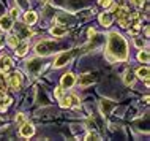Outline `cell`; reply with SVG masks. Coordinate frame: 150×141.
I'll list each match as a JSON object with an SVG mask.
<instances>
[{
	"label": "cell",
	"mask_w": 150,
	"mask_h": 141,
	"mask_svg": "<svg viewBox=\"0 0 150 141\" xmlns=\"http://www.w3.org/2000/svg\"><path fill=\"white\" fill-rule=\"evenodd\" d=\"M108 56L111 60H127L128 59V45L125 38L117 32L108 35Z\"/></svg>",
	"instance_id": "obj_1"
},
{
	"label": "cell",
	"mask_w": 150,
	"mask_h": 141,
	"mask_svg": "<svg viewBox=\"0 0 150 141\" xmlns=\"http://www.w3.org/2000/svg\"><path fill=\"white\" fill-rule=\"evenodd\" d=\"M59 48H60L59 43L49 41V40H44V41L38 43V45L35 46V51H36V54H38V56H49V54H52V52L57 51Z\"/></svg>",
	"instance_id": "obj_2"
},
{
	"label": "cell",
	"mask_w": 150,
	"mask_h": 141,
	"mask_svg": "<svg viewBox=\"0 0 150 141\" xmlns=\"http://www.w3.org/2000/svg\"><path fill=\"white\" fill-rule=\"evenodd\" d=\"M25 68H27V71H29V73L38 75L40 71H41V68H43V60L40 59V57L30 59L29 62H25Z\"/></svg>",
	"instance_id": "obj_3"
},
{
	"label": "cell",
	"mask_w": 150,
	"mask_h": 141,
	"mask_svg": "<svg viewBox=\"0 0 150 141\" xmlns=\"http://www.w3.org/2000/svg\"><path fill=\"white\" fill-rule=\"evenodd\" d=\"M115 106H117V103L114 102V100H111V98H103L100 102V110H101V114L103 116H109L111 111L114 110Z\"/></svg>",
	"instance_id": "obj_4"
},
{
	"label": "cell",
	"mask_w": 150,
	"mask_h": 141,
	"mask_svg": "<svg viewBox=\"0 0 150 141\" xmlns=\"http://www.w3.org/2000/svg\"><path fill=\"white\" fill-rule=\"evenodd\" d=\"M22 84V75L19 73V71H13V73H10L8 76V86L11 87V89H19Z\"/></svg>",
	"instance_id": "obj_5"
},
{
	"label": "cell",
	"mask_w": 150,
	"mask_h": 141,
	"mask_svg": "<svg viewBox=\"0 0 150 141\" xmlns=\"http://www.w3.org/2000/svg\"><path fill=\"white\" fill-rule=\"evenodd\" d=\"M71 57H73V51H65V52H62V54H60L59 57L55 59L54 67H55V68H62L63 65H67V63L70 62Z\"/></svg>",
	"instance_id": "obj_6"
},
{
	"label": "cell",
	"mask_w": 150,
	"mask_h": 141,
	"mask_svg": "<svg viewBox=\"0 0 150 141\" xmlns=\"http://www.w3.org/2000/svg\"><path fill=\"white\" fill-rule=\"evenodd\" d=\"M60 106L62 108H71V106H79V98L76 95L70 97H62L60 98Z\"/></svg>",
	"instance_id": "obj_7"
},
{
	"label": "cell",
	"mask_w": 150,
	"mask_h": 141,
	"mask_svg": "<svg viewBox=\"0 0 150 141\" xmlns=\"http://www.w3.org/2000/svg\"><path fill=\"white\" fill-rule=\"evenodd\" d=\"M11 68H13V60L8 57V56H2L0 57V71L3 75H6L8 71H11Z\"/></svg>",
	"instance_id": "obj_8"
},
{
	"label": "cell",
	"mask_w": 150,
	"mask_h": 141,
	"mask_svg": "<svg viewBox=\"0 0 150 141\" xmlns=\"http://www.w3.org/2000/svg\"><path fill=\"white\" fill-rule=\"evenodd\" d=\"M11 27H13V18L8 14L0 16V30L8 32V30H11Z\"/></svg>",
	"instance_id": "obj_9"
},
{
	"label": "cell",
	"mask_w": 150,
	"mask_h": 141,
	"mask_svg": "<svg viewBox=\"0 0 150 141\" xmlns=\"http://www.w3.org/2000/svg\"><path fill=\"white\" fill-rule=\"evenodd\" d=\"M74 83H76V78H74V75H73V73L63 75L62 76V81H60V84H62L63 89H71V87L74 86Z\"/></svg>",
	"instance_id": "obj_10"
},
{
	"label": "cell",
	"mask_w": 150,
	"mask_h": 141,
	"mask_svg": "<svg viewBox=\"0 0 150 141\" xmlns=\"http://www.w3.org/2000/svg\"><path fill=\"white\" fill-rule=\"evenodd\" d=\"M19 133H21V136H24V138H30V136H33V133H35V127L29 122H24L21 125Z\"/></svg>",
	"instance_id": "obj_11"
},
{
	"label": "cell",
	"mask_w": 150,
	"mask_h": 141,
	"mask_svg": "<svg viewBox=\"0 0 150 141\" xmlns=\"http://www.w3.org/2000/svg\"><path fill=\"white\" fill-rule=\"evenodd\" d=\"M14 52H16V56H19V57H22V56H25V52L29 51V41H19L18 45H16L14 48Z\"/></svg>",
	"instance_id": "obj_12"
},
{
	"label": "cell",
	"mask_w": 150,
	"mask_h": 141,
	"mask_svg": "<svg viewBox=\"0 0 150 141\" xmlns=\"http://www.w3.org/2000/svg\"><path fill=\"white\" fill-rule=\"evenodd\" d=\"M90 38H92L90 43H88V45L84 48V49H90V48H92V49H95L96 46H100L101 43L104 41V37H103V35H95V33H93V35H90Z\"/></svg>",
	"instance_id": "obj_13"
},
{
	"label": "cell",
	"mask_w": 150,
	"mask_h": 141,
	"mask_svg": "<svg viewBox=\"0 0 150 141\" xmlns=\"http://www.w3.org/2000/svg\"><path fill=\"white\" fill-rule=\"evenodd\" d=\"M65 6L70 11H76V10H79V8L84 6V0H67V2H65Z\"/></svg>",
	"instance_id": "obj_14"
},
{
	"label": "cell",
	"mask_w": 150,
	"mask_h": 141,
	"mask_svg": "<svg viewBox=\"0 0 150 141\" xmlns=\"http://www.w3.org/2000/svg\"><path fill=\"white\" fill-rule=\"evenodd\" d=\"M112 21H114V16H112L111 11H104V13L100 16V22L103 24L104 27H109L112 24Z\"/></svg>",
	"instance_id": "obj_15"
},
{
	"label": "cell",
	"mask_w": 150,
	"mask_h": 141,
	"mask_svg": "<svg viewBox=\"0 0 150 141\" xmlns=\"http://www.w3.org/2000/svg\"><path fill=\"white\" fill-rule=\"evenodd\" d=\"M95 81V78L90 75V73H86V75H82V76H79V86H82V87H87V86H90V84Z\"/></svg>",
	"instance_id": "obj_16"
},
{
	"label": "cell",
	"mask_w": 150,
	"mask_h": 141,
	"mask_svg": "<svg viewBox=\"0 0 150 141\" xmlns=\"http://www.w3.org/2000/svg\"><path fill=\"white\" fill-rule=\"evenodd\" d=\"M51 33L54 35L55 38H60V37H65V35H67V29L59 24V26H54V27L51 29Z\"/></svg>",
	"instance_id": "obj_17"
},
{
	"label": "cell",
	"mask_w": 150,
	"mask_h": 141,
	"mask_svg": "<svg viewBox=\"0 0 150 141\" xmlns=\"http://www.w3.org/2000/svg\"><path fill=\"white\" fill-rule=\"evenodd\" d=\"M136 76L145 81V86H149V67H141L136 71Z\"/></svg>",
	"instance_id": "obj_18"
},
{
	"label": "cell",
	"mask_w": 150,
	"mask_h": 141,
	"mask_svg": "<svg viewBox=\"0 0 150 141\" xmlns=\"http://www.w3.org/2000/svg\"><path fill=\"white\" fill-rule=\"evenodd\" d=\"M36 19H38V16H36L35 11H27V13L24 14V22H25L27 26H32V24H35Z\"/></svg>",
	"instance_id": "obj_19"
},
{
	"label": "cell",
	"mask_w": 150,
	"mask_h": 141,
	"mask_svg": "<svg viewBox=\"0 0 150 141\" xmlns=\"http://www.w3.org/2000/svg\"><path fill=\"white\" fill-rule=\"evenodd\" d=\"M18 29H19V37L21 38H30L32 35H33V32H32L27 26H19Z\"/></svg>",
	"instance_id": "obj_20"
},
{
	"label": "cell",
	"mask_w": 150,
	"mask_h": 141,
	"mask_svg": "<svg viewBox=\"0 0 150 141\" xmlns=\"http://www.w3.org/2000/svg\"><path fill=\"white\" fill-rule=\"evenodd\" d=\"M134 79H136V75L133 73L131 70H128L127 73H125V76H123V81H125V84H127V86H131V84L134 83Z\"/></svg>",
	"instance_id": "obj_21"
},
{
	"label": "cell",
	"mask_w": 150,
	"mask_h": 141,
	"mask_svg": "<svg viewBox=\"0 0 150 141\" xmlns=\"http://www.w3.org/2000/svg\"><path fill=\"white\" fill-rule=\"evenodd\" d=\"M137 59H139L141 62L147 63V62H149V59H150V54H149V51H142V49H141V51H139V54H137Z\"/></svg>",
	"instance_id": "obj_22"
},
{
	"label": "cell",
	"mask_w": 150,
	"mask_h": 141,
	"mask_svg": "<svg viewBox=\"0 0 150 141\" xmlns=\"http://www.w3.org/2000/svg\"><path fill=\"white\" fill-rule=\"evenodd\" d=\"M10 105H11V98H10V97H5V98H2V100H0V110H2V111H5L6 108L10 106Z\"/></svg>",
	"instance_id": "obj_23"
},
{
	"label": "cell",
	"mask_w": 150,
	"mask_h": 141,
	"mask_svg": "<svg viewBox=\"0 0 150 141\" xmlns=\"http://www.w3.org/2000/svg\"><path fill=\"white\" fill-rule=\"evenodd\" d=\"M6 41H8V45H10L11 48H14L19 43V37H13V35H11V37L6 38Z\"/></svg>",
	"instance_id": "obj_24"
},
{
	"label": "cell",
	"mask_w": 150,
	"mask_h": 141,
	"mask_svg": "<svg viewBox=\"0 0 150 141\" xmlns=\"http://www.w3.org/2000/svg\"><path fill=\"white\" fill-rule=\"evenodd\" d=\"M134 45L139 48V49H142V48L145 46V41H144V40L141 38V37H136V38H134Z\"/></svg>",
	"instance_id": "obj_25"
},
{
	"label": "cell",
	"mask_w": 150,
	"mask_h": 141,
	"mask_svg": "<svg viewBox=\"0 0 150 141\" xmlns=\"http://www.w3.org/2000/svg\"><path fill=\"white\" fill-rule=\"evenodd\" d=\"M86 140H101V136L96 132H90V133L86 135Z\"/></svg>",
	"instance_id": "obj_26"
},
{
	"label": "cell",
	"mask_w": 150,
	"mask_h": 141,
	"mask_svg": "<svg viewBox=\"0 0 150 141\" xmlns=\"http://www.w3.org/2000/svg\"><path fill=\"white\" fill-rule=\"evenodd\" d=\"M16 3L19 5V8H27L29 6V0H16Z\"/></svg>",
	"instance_id": "obj_27"
},
{
	"label": "cell",
	"mask_w": 150,
	"mask_h": 141,
	"mask_svg": "<svg viewBox=\"0 0 150 141\" xmlns=\"http://www.w3.org/2000/svg\"><path fill=\"white\" fill-rule=\"evenodd\" d=\"M98 3H100L101 6L108 8V6H111V5H112V0H98Z\"/></svg>",
	"instance_id": "obj_28"
},
{
	"label": "cell",
	"mask_w": 150,
	"mask_h": 141,
	"mask_svg": "<svg viewBox=\"0 0 150 141\" xmlns=\"http://www.w3.org/2000/svg\"><path fill=\"white\" fill-rule=\"evenodd\" d=\"M16 122H18L19 125H22V124L25 122V116H24V114H18V116H16Z\"/></svg>",
	"instance_id": "obj_29"
},
{
	"label": "cell",
	"mask_w": 150,
	"mask_h": 141,
	"mask_svg": "<svg viewBox=\"0 0 150 141\" xmlns=\"http://www.w3.org/2000/svg\"><path fill=\"white\" fill-rule=\"evenodd\" d=\"M54 95L57 97L59 100L62 98V95H63V87H59V89H55V92H54Z\"/></svg>",
	"instance_id": "obj_30"
},
{
	"label": "cell",
	"mask_w": 150,
	"mask_h": 141,
	"mask_svg": "<svg viewBox=\"0 0 150 141\" xmlns=\"http://www.w3.org/2000/svg\"><path fill=\"white\" fill-rule=\"evenodd\" d=\"M133 3H134V6L139 8V6H142V5H144V0H133Z\"/></svg>",
	"instance_id": "obj_31"
},
{
	"label": "cell",
	"mask_w": 150,
	"mask_h": 141,
	"mask_svg": "<svg viewBox=\"0 0 150 141\" xmlns=\"http://www.w3.org/2000/svg\"><path fill=\"white\" fill-rule=\"evenodd\" d=\"M18 13H19V11L18 10H16V8H13V10H11V18H13V19H16V18H18Z\"/></svg>",
	"instance_id": "obj_32"
},
{
	"label": "cell",
	"mask_w": 150,
	"mask_h": 141,
	"mask_svg": "<svg viewBox=\"0 0 150 141\" xmlns=\"http://www.w3.org/2000/svg\"><path fill=\"white\" fill-rule=\"evenodd\" d=\"M3 46H5V37H3V35H0V49H2Z\"/></svg>",
	"instance_id": "obj_33"
},
{
	"label": "cell",
	"mask_w": 150,
	"mask_h": 141,
	"mask_svg": "<svg viewBox=\"0 0 150 141\" xmlns=\"http://www.w3.org/2000/svg\"><path fill=\"white\" fill-rule=\"evenodd\" d=\"M5 13V6H3V3H0V16Z\"/></svg>",
	"instance_id": "obj_34"
},
{
	"label": "cell",
	"mask_w": 150,
	"mask_h": 141,
	"mask_svg": "<svg viewBox=\"0 0 150 141\" xmlns=\"http://www.w3.org/2000/svg\"><path fill=\"white\" fill-rule=\"evenodd\" d=\"M3 125V122H2V119H0V127H2Z\"/></svg>",
	"instance_id": "obj_35"
},
{
	"label": "cell",
	"mask_w": 150,
	"mask_h": 141,
	"mask_svg": "<svg viewBox=\"0 0 150 141\" xmlns=\"http://www.w3.org/2000/svg\"><path fill=\"white\" fill-rule=\"evenodd\" d=\"M41 2H49V0H41Z\"/></svg>",
	"instance_id": "obj_36"
}]
</instances>
